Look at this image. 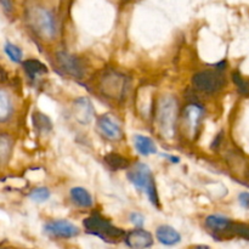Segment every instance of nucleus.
<instances>
[{
    "label": "nucleus",
    "mask_w": 249,
    "mask_h": 249,
    "mask_svg": "<svg viewBox=\"0 0 249 249\" xmlns=\"http://www.w3.org/2000/svg\"><path fill=\"white\" fill-rule=\"evenodd\" d=\"M179 116V104L174 96H162L156 108V122L163 138L173 139Z\"/></svg>",
    "instance_id": "f257e3e1"
},
{
    "label": "nucleus",
    "mask_w": 249,
    "mask_h": 249,
    "mask_svg": "<svg viewBox=\"0 0 249 249\" xmlns=\"http://www.w3.org/2000/svg\"><path fill=\"white\" fill-rule=\"evenodd\" d=\"M83 225L89 235L96 236L107 243H119L124 241L125 237L124 230L114 226L111 221L100 215L99 213H94L84 219Z\"/></svg>",
    "instance_id": "f03ea898"
},
{
    "label": "nucleus",
    "mask_w": 249,
    "mask_h": 249,
    "mask_svg": "<svg viewBox=\"0 0 249 249\" xmlns=\"http://www.w3.org/2000/svg\"><path fill=\"white\" fill-rule=\"evenodd\" d=\"M128 180L138 190L142 191L147 196L151 203L160 208V198H158V191L156 187L155 178H153L152 170L145 163H136L126 174Z\"/></svg>",
    "instance_id": "7ed1b4c3"
},
{
    "label": "nucleus",
    "mask_w": 249,
    "mask_h": 249,
    "mask_svg": "<svg viewBox=\"0 0 249 249\" xmlns=\"http://www.w3.org/2000/svg\"><path fill=\"white\" fill-rule=\"evenodd\" d=\"M192 84L197 90L206 94H214L218 92L225 87L226 78L221 71L215 70H204L196 73L192 77Z\"/></svg>",
    "instance_id": "20e7f679"
},
{
    "label": "nucleus",
    "mask_w": 249,
    "mask_h": 249,
    "mask_svg": "<svg viewBox=\"0 0 249 249\" xmlns=\"http://www.w3.org/2000/svg\"><path fill=\"white\" fill-rule=\"evenodd\" d=\"M100 88H101L102 92L107 97L113 100H119L125 95L128 83H126L125 75L121 74V73L112 72L102 78Z\"/></svg>",
    "instance_id": "39448f33"
},
{
    "label": "nucleus",
    "mask_w": 249,
    "mask_h": 249,
    "mask_svg": "<svg viewBox=\"0 0 249 249\" xmlns=\"http://www.w3.org/2000/svg\"><path fill=\"white\" fill-rule=\"evenodd\" d=\"M32 22L38 33L45 39H53L56 33L55 17L44 7H36L32 12Z\"/></svg>",
    "instance_id": "423d86ee"
},
{
    "label": "nucleus",
    "mask_w": 249,
    "mask_h": 249,
    "mask_svg": "<svg viewBox=\"0 0 249 249\" xmlns=\"http://www.w3.org/2000/svg\"><path fill=\"white\" fill-rule=\"evenodd\" d=\"M73 117L82 125H88L92 122L95 117V108L89 97H78L73 101L72 106Z\"/></svg>",
    "instance_id": "0eeeda50"
},
{
    "label": "nucleus",
    "mask_w": 249,
    "mask_h": 249,
    "mask_svg": "<svg viewBox=\"0 0 249 249\" xmlns=\"http://www.w3.org/2000/svg\"><path fill=\"white\" fill-rule=\"evenodd\" d=\"M202 116H203V108L197 104L187 105L184 108V111H182L184 128L190 138L196 135L197 130H198L199 123H201Z\"/></svg>",
    "instance_id": "6e6552de"
},
{
    "label": "nucleus",
    "mask_w": 249,
    "mask_h": 249,
    "mask_svg": "<svg viewBox=\"0 0 249 249\" xmlns=\"http://www.w3.org/2000/svg\"><path fill=\"white\" fill-rule=\"evenodd\" d=\"M48 235L58 238H72L79 235V229L68 220H53L44 226Z\"/></svg>",
    "instance_id": "1a4fd4ad"
},
{
    "label": "nucleus",
    "mask_w": 249,
    "mask_h": 249,
    "mask_svg": "<svg viewBox=\"0 0 249 249\" xmlns=\"http://www.w3.org/2000/svg\"><path fill=\"white\" fill-rule=\"evenodd\" d=\"M97 129L100 134L109 141H119L124 136L121 125L108 114H104L97 119Z\"/></svg>",
    "instance_id": "9d476101"
},
{
    "label": "nucleus",
    "mask_w": 249,
    "mask_h": 249,
    "mask_svg": "<svg viewBox=\"0 0 249 249\" xmlns=\"http://www.w3.org/2000/svg\"><path fill=\"white\" fill-rule=\"evenodd\" d=\"M124 242L130 249H150L153 246V236L143 229H136L125 233Z\"/></svg>",
    "instance_id": "9b49d317"
},
{
    "label": "nucleus",
    "mask_w": 249,
    "mask_h": 249,
    "mask_svg": "<svg viewBox=\"0 0 249 249\" xmlns=\"http://www.w3.org/2000/svg\"><path fill=\"white\" fill-rule=\"evenodd\" d=\"M57 62L60 67L65 71L67 74L72 75L74 78H82L83 77V66L79 58L74 55L65 53V51H60L57 53Z\"/></svg>",
    "instance_id": "f8f14e48"
},
{
    "label": "nucleus",
    "mask_w": 249,
    "mask_h": 249,
    "mask_svg": "<svg viewBox=\"0 0 249 249\" xmlns=\"http://www.w3.org/2000/svg\"><path fill=\"white\" fill-rule=\"evenodd\" d=\"M232 220L220 214H213L207 216L206 226L209 231L214 235L215 238H223L228 229L230 228Z\"/></svg>",
    "instance_id": "ddd939ff"
},
{
    "label": "nucleus",
    "mask_w": 249,
    "mask_h": 249,
    "mask_svg": "<svg viewBox=\"0 0 249 249\" xmlns=\"http://www.w3.org/2000/svg\"><path fill=\"white\" fill-rule=\"evenodd\" d=\"M156 237H157L158 242L162 243L163 246L167 247H172V246H177L181 241V235L175 230L173 226L169 225H160L158 226L156 230Z\"/></svg>",
    "instance_id": "4468645a"
},
{
    "label": "nucleus",
    "mask_w": 249,
    "mask_h": 249,
    "mask_svg": "<svg viewBox=\"0 0 249 249\" xmlns=\"http://www.w3.org/2000/svg\"><path fill=\"white\" fill-rule=\"evenodd\" d=\"M71 201L80 208H90L94 204L91 194L84 187H73L70 192Z\"/></svg>",
    "instance_id": "2eb2a0df"
},
{
    "label": "nucleus",
    "mask_w": 249,
    "mask_h": 249,
    "mask_svg": "<svg viewBox=\"0 0 249 249\" xmlns=\"http://www.w3.org/2000/svg\"><path fill=\"white\" fill-rule=\"evenodd\" d=\"M134 145H135L136 151L142 156H150L157 153V146H156L155 141L151 138L145 135H138L134 136Z\"/></svg>",
    "instance_id": "dca6fc26"
},
{
    "label": "nucleus",
    "mask_w": 249,
    "mask_h": 249,
    "mask_svg": "<svg viewBox=\"0 0 249 249\" xmlns=\"http://www.w3.org/2000/svg\"><path fill=\"white\" fill-rule=\"evenodd\" d=\"M23 68H24V72L27 73V75H28L31 79H36V78L48 73V68H46V66L44 65V63H41L40 61L33 60V58L24 61Z\"/></svg>",
    "instance_id": "f3484780"
},
{
    "label": "nucleus",
    "mask_w": 249,
    "mask_h": 249,
    "mask_svg": "<svg viewBox=\"0 0 249 249\" xmlns=\"http://www.w3.org/2000/svg\"><path fill=\"white\" fill-rule=\"evenodd\" d=\"M104 160L107 167L112 170H122L130 167V162L128 158L123 157L119 153H108L105 156Z\"/></svg>",
    "instance_id": "a211bd4d"
},
{
    "label": "nucleus",
    "mask_w": 249,
    "mask_h": 249,
    "mask_svg": "<svg viewBox=\"0 0 249 249\" xmlns=\"http://www.w3.org/2000/svg\"><path fill=\"white\" fill-rule=\"evenodd\" d=\"M12 102L10 95L4 89H0V123H4L11 117Z\"/></svg>",
    "instance_id": "6ab92c4d"
},
{
    "label": "nucleus",
    "mask_w": 249,
    "mask_h": 249,
    "mask_svg": "<svg viewBox=\"0 0 249 249\" xmlns=\"http://www.w3.org/2000/svg\"><path fill=\"white\" fill-rule=\"evenodd\" d=\"M12 152V140L7 134H0V167L6 164Z\"/></svg>",
    "instance_id": "aec40b11"
},
{
    "label": "nucleus",
    "mask_w": 249,
    "mask_h": 249,
    "mask_svg": "<svg viewBox=\"0 0 249 249\" xmlns=\"http://www.w3.org/2000/svg\"><path fill=\"white\" fill-rule=\"evenodd\" d=\"M34 125H36V129L39 131V133H49L53 128V124H51V121L43 113H36L33 117Z\"/></svg>",
    "instance_id": "412c9836"
},
{
    "label": "nucleus",
    "mask_w": 249,
    "mask_h": 249,
    "mask_svg": "<svg viewBox=\"0 0 249 249\" xmlns=\"http://www.w3.org/2000/svg\"><path fill=\"white\" fill-rule=\"evenodd\" d=\"M232 80L237 88L238 92L243 96H249V80L246 79L240 72L232 73Z\"/></svg>",
    "instance_id": "4be33fe9"
},
{
    "label": "nucleus",
    "mask_w": 249,
    "mask_h": 249,
    "mask_svg": "<svg viewBox=\"0 0 249 249\" xmlns=\"http://www.w3.org/2000/svg\"><path fill=\"white\" fill-rule=\"evenodd\" d=\"M4 51L7 55V57L15 63H19L22 61V57H23V53H22L21 49L17 45L12 43H6L4 45Z\"/></svg>",
    "instance_id": "5701e85b"
},
{
    "label": "nucleus",
    "mask_w": 249,
    "mask_h": 249,
    "mask_svg": "<svg viewBox=\"0 0 249 249\" xmlns=\"http://www.w3.org/2000/svg\"><path fill=\"white\" fill-rule=\"evenodd\" d=\"M50 190L46 189V187H36L29 192V198L36 203H43L50 198Z\"/></svg>",
    "instance_id": "b1692460"
},
{
    "label": "nucleus",
    "mask_w": 249,
    "mask_h": 249,
    "mask_svg": "<svg viewBox=\"0 0 249 249\" xmlns=\"http://www.w3.org/2000/svg\"><path fill=\"white\" fill-rule=\"evenodd\" d=\"M129 220H130V223L133 224L134 226H136L138 229H141L143 226V224H145V218H143L142 214L138 213V212L131 213L130 215H129Z\"/></svg>",
    "instance_id": "393cba45"
},
{
    "label": "nucleus",
    "mask_w": 249,
    "mask_h": 249,
    "mask_svg": "<svg viewBox=\"0 0 249 249\" xmlns=\"http://www.w3.org/2000/svg\"><path fill=\"white\" fill-rule=\"evenodd\" d=\"M238 202H240L241 207L249 209V192H242L238 195Z\"/></svg>",
    "instance_id": "a878e982"
},
{
    "label": "nucleus",
    "mask_w": 249,
    "mask_h": 249,
    "mask_svg": "<svg viewBox=\"0 0 249 249\" xmlns=\"http://www.w3.org/2000/svg\"><path fill=\"white\" fill-rule=\"evenodd\" d=\"M163 156H164L165 158H168V160H169L172 163H179V162H180L179 157H174V156L167 155V153H164V155H163Z\"/></svg>",
    "instance_id": "bb28decb"
},
{
    "label": "nucleus",
    "mask_w": 249,
    "mask_h": 249,
    "mask_svg": "<svg viewBox=\"0 0 249 249\" xmlns=\"http://www.w3.org/2000/svg\"><path fill=\"white\" fill-rule=\"evenodd\" d=\"M0 1L2 2V5H4L6 10L11 9V1H10V0H0Z\"/></svg>",
    "instance_id": "cd10ccee"
},
{
    "label": "nucleus",
    "mask_w": 249,
    "mask_h": 249,
    "mask_svg": "<svg viewBox=\"0 0 249 249\" xmlns=\"http://www.w3.org/2000/svg\"><path fill=\"white\" fill-rule=\"evenodd\" d=\"M192 249H211V248H209L208 246L201 245V246H196V247H195V248H192Z\"/></svg>",
    "instance_id": "c85d7f7f"
},
{
    "label": "nucleus",
    "mask_w": 249,
    "mask_h": 249,
    "mask_svg": "<svg viewBox=\"0 0 249 249\" xmlns=\"http://www.w3.org/2000/svg\"><path fill=\"white\" fill-rule=\"evenodd\" d=\"M0 249H6V248H1V247H0Z\"/></svg>",
    "instance_id": "c756f323"
}]
</instances>
